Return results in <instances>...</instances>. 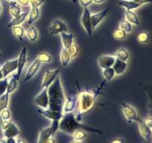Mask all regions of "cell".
Listing matches in <instances>:
<instances>
[{
	"label": "cell",
	"mask_w": 152,
	"mask_h": 143,
	"mask_svg": "<svg viewBox=\"0 0 152 143\" xmlns=\"http://www.w3.org/2000/svg\"><path fill=\"white\" fill-rule=\"evenodd\" d=\"M17 1L21 6H28L30 3V0H17Z\"/></svg>",
	"instance_id": "f6af8a7d"
},
{
	"label": "cell",
	"mask_w": 152,
	"mask_h": 143,
	"mask_svg": "<svg viewBox=\"0 0 152 143\" xmlns=\"http://www.w3.org/2000/svg\"><path fill=\"white\" fill-rule=\"evenodd\" d=\"M17 86H18V80H16V78L15 77H12V78L8 81V83H7L6 92L8 94H11L12 92H13L15 90H16Z\"/></svg>",
	"instance_id": "d6a6232c"
},
{
	"label": "cell",
	"mask_w": 152,
	"mask_h": 143,
	"mask_svg": "<svg viewBox=\"0 0 152 143\" xmlns=\"http://www.w3.org/2000/svg\"><path fill=\"white\" fill-rule=\"evenodd\" d=\"M16 143H27V142L25 139H23L18 138L17 139H16Z\"/></svg>",
	"instance_id": "f907efd6"
},
{
	"label": "cell",
	"mask_w": 152,
	"mask_h": 143,
	"mask_svg": "<svg viewBox=\"0 0 152 143\" xmlns=\"http://www.w3.org/2000/svg\"><path fill=\"white\" fill-rule=\"evenodd\" d=\"M76 103H77V98L68 96L63 105L62 113L66 114V113H73L76 107Z\"/></svg>",
	"instance_id": "ac0fdd59"
},
{
	"label": "cell",
	"mask_w": 152,
	"mask_h": 143,
	"mask_svg": "<svg viewBox=\"0 0 152 143\" xmlns=\"http://www.w3.org/2000/svg\"><path fill=\"white\" fill-rule=\"evenodd\" d=\"M137 2L139 3V4H141V5H142V4H144L152 2V0H137Z\"/></svg>",
	"instance_id": "bcb514c9"
},
{
	"label": "cell",
	"mask_w": 152,
	"mask_h": 143,
	"mask_svg": "<svg viewBox=\"0 0 152 143\" xmlns=\"http://www.w3.org/2000/svg\"><path fill=\"white\" fill-rule=\"evenodd\" d=\"M71 59V56H70V54L69 52H68V49L63 48V49L61 50L60 52V61L62 65L63 66H67L68 64L69 63Z\"/></svg>",
	"instance_id": "484cf974"
},
{
	"label": "cell",
	"mask_w": 152,
	"mask_h": 143,
	"mask_svg": "<svg viewBox=\"0 0 152 143\" xmlns=\"http://www.w3.org/2000/svg\"><path fill=\"white\" fill-rule=\"evenodd\" d=\"M68 52L70 54V56H71V58H74L77 56L79 52V48L78 46H77L76 44H74L73 43L71 46L68 49Z\"/></svg>",
	"instance_id": "74e56055"
},
{
	"label": "cell",
	"mask_w": 152,
	"mask_h": 143,
	"mask_svg": "<svg viewBox=\"0 0 152 143\" xmlns=\"http://www.w3.org/2000/svg\"><path fill=\"white\" fill-rule=\"evenodd\" d=\"M121 107L123 115L127 119L128 122H129V123L134 122H137L140 120V118L134 107L123 102L121 103Z\"/></svg>",
	"instance_id": "5b68a950"
},
{
	"label": "cell",
	"mask_w": 152,
	"mask_h": 143,
	"mask_svg": "<svg viewBox=\"0 0 152 143\" xmlns=\"http://www.w3.org/2000/svg\"><path fill=\"white\" fill-rule=\"evenodd\" d=\"M8 1H17V0H7Z\"/></svg>",
	"instance_id": "94428289"
},
{
	"label": "cell",
	"mask_w": 152,
	"mask_h": 143,
	"mask_svg": "<svg viewBox=\"0 0 152 143\" xmlns=\"http://www.w3.org/2000/svg\"><path fill=\"white\" fill-rule=\"evenodd\" d=\"M10 14L13 18L16 17L22 13V7L17 1H10Z\"/></svg>",
	"instance_id": "603a6c76"
},
{
	"label": "cell",
	"mask_w": 152,
	"mask_h": 143,
	"mask_svg": "<svg viewBox=\"0 0 152 143\" xmlns=\"http://www.w3.org/2000/svg\"><path fill=\"white\" fill-rule=\"evenodd\" d=\"M45 143H56V139H55L53 137H50V138L45 142Z\"/></svg>",
	"instance_id": "681fc988"
},
{
	"label": "cell",
	"mask_w": 152,
	"mask_h": 143,
	"mask_svg": "<svg viewBox=\"0 0 152 143\" xmlns=\"http://www.w3.org/2000/svg\"><path fill=\"white\" fill-rule=\"evenodd\" d=\"M3 136L5 139L7 138H15V137L18 136L20 133V130H19V128L17 127V125L15 123H13V122H10V125L8 126V128L6 130L2 131Z\"/></svg>",
	"instance_id": "9a60e30c"
},
{
	"label": "cell",
	"mask_w": 152,
	"mask_h": 143,
	"mask_svg": "<svg viewBox=\"0 0 152 143\" xmlns=\"http://www.w3.org/2000/svg\"><path fill=\"white\" fill-rule=\"evenodd\" d=\"M12 32L14 37L19 41L23 40L24 34H25V29L20 25H16L12 27Z\"/></svg>",
	"instance_id": "4316f807"
},
{
	"label": "cell",
	"mask_w": 152,
	"mask_h": 143,
	"mask_svg": "<svg viewBox=\"0 0 152 143\" xmlns=\"http://www.w3.org/2000/svg\"><path fill=\"white\" fill-rule=\"evenodd\" d=\"M144 122H145V124L148 127V128H152V116L146 118V119L144 120Z\"/></svg>",
	"instance_id": "ee69618b"
},
{
	"label": "cell",
	"mask_w": 152,
	"mask_h": 143,
	"mask_svg": "<svg viewBox=\"0 0 152 143\" xmlns=\"http://www.w3.org/2000/svg\"><path fill=\"white\" fill-rule=\"evenodd\" d=\"M71 1H72V2H74V3H75V2H77V0H71Z\"/></svg>",
	"instance_id": "680465c9"
},
{
	"label": "cell",
	"mask_w": 152,
	"mask_h": 143,
	"mask_svg": "<svg viewBox=\"0 0 152 143\" xmlns=\"http://www.w3.org/2000/svg\"><path fill=\"white\" fill-rule=\"evenodd\" d=\"M126 34L127 33L126 31H124L123 30L120 29V28H118L117 30H116L114 32V37L117 40H124L126 37Z\"/></svg>",
	"instance_id": "8d00e7d4"
},
{
	"label": "cell",
	"mask_w": 152,
	"mask_h": 143,
	"mask_svg": "<svg viewBox=\"0 0 152 143\" xmlns=\"http://www.w3.org/2000/svg\"><path fill=\"white\" fill-rule=\"evenodd\" d=\"M104 1H105V0H93V2L95 4H101Z\"/></svg>",
	"instance_id": "816d5d0a"
},
{
	"label": "cell",
	"mask_w": 152,
	"mask_h": 143,
	"mask_svg": "<svg viewBox=\"0 0 152 143\" xmlns=\"http://www.w3.org/2000/svg\"><path fill=\"white\" fill-rule=\"evenodd\" d=\"M41 63H49L51 62L52 60V57L51 55H49L48 53H45V52H43V53L39 54L38 55V57L37 58Z\"/></svg>",
	"instance_id": "e575fe53"
},
{
	"label": "cell",
	"mask_w": 152,
	"mask_h": 143,
	"mask_svg": "<svg viewBox=\"0 0 152 143\" xmlns=\"http://www.w3.org/2000/svg\"><path fill=\"white\" fill-rule=\"evenodd\" d=\"M48 31L51 35H56L62 32H68V26L66 23L61 19H55L51 22L48 27Z\"/></svg>",
	"instance_id": "8992f818"
},
{
	"label": "cell",
	"mask_w": 152,
	"mask_h": 143,
	"mask_svg": "<svg viewBox=\"0 0 152 143\" xmlns=\"http://www.w3.org/2000/svg\"><path fill=\"white\" fill-rule=\"evenodd\" d=\"M117 4L121 7H124L126 10H135L141 6V4H140L139 3L134 1H130V0H120Z\"/></svg>",
	"instance_id": "7402d4cb"
},
{
	"label": "cell",
	"mask_w": 152,
	"mask_h": 143,
	"mask_svg": "<svg viewBox=\"0 0 152 143\" xmlns=\"http://www.w3.org/2000/svg\"><path fill=\"white\" fill-rule=\"evenodd\" d=\"M6 143H16V139L15 138H7Z\"/></svg>",
	"instance_id": "7dc6e473"
},
{
	"label": "cell",
	"mask_w": 152,
	"mask_h": 143,
	"mask_svg": "<svg viewBox=\"0 0 152 143\" xmlns=\"http://www.w3.org/2000/svg\"><path fill=\"white\" fill-rule=\"evenodd\" d=\"M25 34L28 39L31 42H35L38 38V31L34 26H30L26 30Z\"/></svg>",
	"instance_id": "d4e9b609"
},
{
	"label": "cell",
	"mask_w": 152,
	"mask_h": 143,
	"mask_svg": "<svg viewBox=\"0 0 152 143\" xmlns=\"http://www.w3.org/2000/svg\"><path fill=\"white\" fill-rule=\"evenodd\" d=\"M116 57L126 62L129 57V53L125 48H120L116 53Z\"/></svg>",
	"instance_id": "f1b7e54d"
},
{
	"label": "cell",
	"mask_w": 152,
	"mask_h": 143,
	"mask_svg": "<svg viewBox=\"0 0 152 143\" xmlns=\"http://www.w3.org/2000/svg\"><path fill=\"white\" fill-rule=\"evenodd\" d=\"M0 143H6V139L4 138L0 139Z\"/></svg>",
	"instance_id": "9f6ffc18"
},
{
	"label": "cell",
	"mask_w": 152,
	"mask_h": 143,
	"mask_svg": "<svg viewBox=\"0 0 152 143\" xmlns=\"http://www.w3.org/2000/svg\"><path fill=\"white\" fill-rule=\"evenodd\" d=\"M130 1H136V2H137V0H130Z\"/></svg>",
	"instance_id": "6125c7cd"
},
{
	"label": "cell",
	"mask_w": 152,
	"mask_h": 143,
	"mask_svg": "<svg viewBox=\"0 0 152 143\" xmlns=\"http://www.w3.org/2000/svg\"><path fill=\"white\" fill-rule=\"evenodd\" d=\"M120 29L123 30L124 31H126V33H130L132 30V25L130 22H128L126 19H122L120 22Z\"/></svg>",
	"instance_id": "836d02e7"
},
{
	"label": "cell",
	"mask_w": 152,
	"mask_h": 143,
	"mask_svg": "<svg viewBox=\"0 0 152 143\" xmlns=\"http://www.w3.org/2000/svg\"><path fill=\"white\" fill-rule=\"evenodd\" d=\"M39 16V7H31V11L29 12V14H28V24L31 25V24L34 23L38 19Z\"/></svg>",
	"instance_id": "83f0119b"
},
{
	"label": "cell",
	"mask_w": 152,
	"mask_h": 143,
	"mask_svg": "<svg viewBox=\"0 0 152 143\" xmlns=\"http://www.w3.org/2000/svg\"><path fill=\"white\" fill-rule=\"evenodd\" d=\"M34 104L42 109H48L49 99L48 88H43L42 90L34 98Z\"/></svg>",
	"instance_id": "52a82bcc"
},
{
	"label": "cell",
	"mask_w": 152,
	"mask_h": 143,
	"mask_svg": "<svg viewBox=\"0 0 152 143\" xmlns=\"http://www.w3.org/2000/svg\"><path fill=\"white\" fill-rule=\"evenodd\" d=\"M91 13L88 8L85 7L81 16V23L88 36H91L93 34L91 21Z\"/></svg>",
	"instance_id": "ba28073f"
},
{
	"label": "cell",
	"mask_w": 152,
	"mask_h": 143,
	"mask_svg": "<svg viewBox=\"0 0 152 143\" xmlns=\"http://www.w3.org/2000/svg\"><path fill=\"white\" fill-rule=\"evenodd\" d=\"M18 67V59L7 60L1 66V72H2L3 77H7L10 73L13 72L17 69Z\"/></svg>",
	"instance_id": "7c38bea8"
},
{
	"label": "cell",
	"mask_w": 152,
	"mask_h": 143,
	"mask_svg": "<svg viewBox=\"0 0 152 143\" xmlns=\"http://www.w3.org/2000/svg\"><path fill=\"white\" fill-rule=\"evenodd\" d=\"M127 66H128L127 62H125V61H123L121 60L116 57L115 62H114L112 68L114 69V72H115V74L120 75V74H123V73L126 72V69H127Z\"/></svg>",
	"instance_id": "d6986e66"
},
{
	"label": "cell",
	"mask_w": 152,
	"mask_h": 143,
	"mask_svg": "<svg viewBox=\"0 0 152 143\" xmlns=\"http://www.w3.org/2000/svg\"><path fill=\"white\" fill-rule=\"evenodd\" d=\"M41 63H42L38 59H36L31 64L29 68L28 69V71H27L26 74H25V77H24V81H28V80H31L34 77V76L37 74L39 69L40 68Z\"/></svg>",
	"instance_id": "5bb4252c"
},
{
	"label": "cell",
	"mask_w": 152,
	"mask_h": 143,
	"mask_svg": "<svg viewBox=\"0 0 152 143\" xmlns=\"http://www.w3.org/2000/svg\"><path fill=\"white\" fill-rule=\"evenodd\" d=\"M44 2L45 0H30L29 4L31 7H39Z\"/></svg>",
	"instance_id": "60d3db41"
},
{
	"label": "cell",
	"mask_w": 152,
	"mask_h": 143,
	"mask_svg": "<svg viewBox=\"0 0 152 143\" xmlns=\"http://www.w3.org/2000/svg\"><path fill=\"white\" fill-rule=\"evenodd\" d=\"M38 113L40 115L44 116L46 119H49V120L52 121H59L63 116V113L62 112H57V111H53L49 109H38L37 110Z\"/></svg>",
	"instance_id": "8fae6325"
},
{
	"label": "cell",
	"mask_w": 152,
	"mask_h": 143,
	"mask_svg": "<svg viewBox=\"0 0 152 143\" xmlns=\"http://www.w3.org/2000/svg\"><path fill=\"white\" fill-rule=\"evenodd\" d=\"M1 3H0V16H1Z\"/></svg>",
	"instance_id": "6f0895ef"
},
{
	"label": "cell",
	"mask_w": 152,
	"mask_h": 143,
	"mask_svg": "<svg viewBox=\"0 0 152 143\" xmlns=\"http://www.w3.org/2000/svg\"><path fill=\"white\" fill-rule=\"evenodd\" d=\"M79 2H80V5L85 8V7H88L91 4H92L93 0H79Z\"/></svg>",
	"instance_id": "b9f144b4"
},
{
	"label": "cell",
	"mask_w": 152,
	"mask_h": 143,
	"mask_svg": "<svg viewBox=\"0 0 152 143\" xmlns=\"http://www.w3.org/2000/svg\"><path fill=\"white\" fill-rule=\"evenodd\" d=\"M3 119H2V118L1 117V116H0V131H1V124H2V122H3Z\"/></svg>",
	"instance_id": "f5cc1de1"
},
{
	"label": "cell",
	"mask_w": 152,
	"mask_h": 143,
	"mask_svg": "<svg viewBox=\"0 0 152 143\" xmlns=\"http://www.w3.org/2000/svg\"><path fill=\"white\" fill-rule=\"evenodd\" d=\"M149 109H150V110H151V113H152V106H149Z\"/></svg>",
	"instance_id": "91938a15"
},
{
	"label": "cell",
	"mask_w": 152,
	"mask_h": 143,
	"mask_svg": "<svg viewBox=\"0 0 152 143\" xmlns=\"http://www.w3.org/2000/svg\"><path fill=\"white\" fill-rule=\"evenodd\" d=\"M151 133H152V128H151Z\"/></svg>",
	"instance_id": "be15d7a7"
},
{
	"label": "cell",
	"mask_w": 152,
	"mask_h": 143,
	"mask_svg": "<svg viewBox=\"0 0 152 143\" xmlns=\"http://www.w3.org/2000/svg\"><path fill=\"white\" fill-rule=\"evenodd\" d=\"M125 140L122 138H119L117 139H114L111 142V143H124Z\"/></svg>",
	"instance_id": "c3c4849f"
},
{
	"label": "cell",
	"mask_w": 152,
	"mask_h": 143,
	"mask_svg": "<svg viewBox=\"0 0 152 143\" xmlns=\"http://www.w3.org/2000/svg\"><path fill=\"white\" fill-rule=\"evenodd\" d=\"M7 83H8V78L7 77H4V78L0 80V97L6 92Z\"/></svg>",
	"instance_id": "d590c367"
},
{
	"label": "cell",
	"mask_w": 152,
	"mask_h": 143,
	"mask_svg": "<svg viewBox=\"0 0 152 143\" xmlns=\"http://www.w3.org/2000/svg\"><path fill=\"white\" fill-rule=\"evenodd\" d=\"M116 57L112 55H102L98 59V65L101 69L109 68L112 67L115 62Z\"/></svg>",
	"instance_id": "4fadbf2b"
},
{
	"label": "cell",
	"mask_w": 152,
	"mask_h": 143,
	"mask_svg": "<svg viewBox=\"0 0 152 143\" xmlns=\"http://www.w3.org/2000/svg\"><path fill=\"white\" fill-rule=\"evenodd\" d=\"M0 116L3 120H9L10 119V111L7 108L4 109L0 113Z\"/></svg>",
	"instance_id": "ab89813d"
},
{
	"label": "cell",
	"mask_w": 152,
	"mask_h": 143,
	"mask_svg": "<svg viewBox=\"0 0 152 143\" xmlns=\"http://www.w3.org/2000/svg\"><path fill=\"white\" fill-rule=\"evenodd\" d=\"M102 75L105 77V80L111 81L114 78V75H115V72H114V69L112 67L104 69H102Z\"/></svg>",
	"instance_id": "1f68e13d"
},
{
	"label": "cell",
	"mask_w": 152,
	"mask_h": 143,
	"mask_svg": "<svg viewBox=\"0 0 152 143\" xmlns=\"http://www.w3.org/2000/svg\"><path fill=\"white\" fill-rule=\"evenodd\" d=\"M70 143H83L82 141H77V140H73L72 142H71Z\"/></svg>",
	"instance_id": "db71d44e"
},
{
	"label": "cell",
	"mask_w": 152,
	"mask_h": 143,
	"mask_svg": "<svg viewBox=\"0 0 152 143\" xmlns=\"http://www.w3.org/2000/svg\"><path fill=\"white\" fill-rule=\"evenodd\" d=\"M78 129H83L88 132L96 133L98 134H102V132L99 129L91 128L84 125L76 119L75 115L73 113L63 114L62 119L59 122V130L65 133L72 135L73 133Z\"/></svg>",
	"instance_id": "7a4b0ae2"
},
{
	"label": "cell",
	"mask_w": 152,
	"mask_h": 143,
	"mask_svg": "<svg viewBox=\"0 0 152 143\" xmlns=\"http://www.w3.org/2000/svg\"><path fill=\"white\" fill-rule=\"evenodd\" d=\"M9 98H10V94L5 93L0 97V113L4 109L7 108L9 104Z\"/></svg>",
	"instance_id": "4dcf8cb0"
},
{
	"label": "cell",
	"mask_w": 152,
	"mask_h": 143,
	"mask_svg": "<svg viewBox=\"0 0 152 143\" xmlns=\"http://www.w3.org/2000/svg\"><path fill=\"white\" fill-rule=\"evenodd\" d=\"M28 14H29V12L28 11L21 13L19 16H17L15 18H13V19L7 24V28H12L13 26L19 25L26 19V18H28Z\"/></svg>",
	"instance_id": "ffe728a7"
},
{
	"label": "cell",
	"mask_w": 152,
	"mask_h": 143,
	"mask_svg": "<svg viewBox=\"0 0 152 143\" xmlns=\"http://www.w3.org/2000/svg\"><path fill=\"white\" fill-rule=\"evenodd\" d=\"M27 62V49L26 47H23L21 49L19 52V57H18V67H17V72L16 74V80H19L20 79L21 74L22 72L24 67H25V63Z\"/></svg>",
	"instance_id": "30bf717a"
},
{
	"label": "cell",
	"mask_w": 152,
	"mask_h": 143,
	"mask_svg": "<svg viewBox=\"0 0 152 143\" xmlns=\"http://www.w3.org/2000/svg\"><path fill=\"white\" fill-rule=\"evenodd\" d=\"M138 123V128H139V131L140 135L145 139V140L148 141L151 139V128H148L144 122V120L140 119V120L137 122Z\"/></svg>",
	"instance_id": "2e32d148"
},
{
	"label": "cell",
	"mask_w": 152,
	"mask_h": 143,
	"mask_svg": "<svg viewBox=\"0 0 152 143\" xmlns=\"http://www.w3.org/2000/svg\"><path fill=\"white\" fill-rule=\"evenodd\" d=\"M97 92H88V91H81L77 95V101H78V109L75 118L78 122H81L83 115L93 109L96 104V98Z\"/></svg>",
	"instance_id": "3957f363"
},
{
	"label": "cell",
	"mask_w": 152,
	"mask_h": 143,
	"mask_svg": "<svg viewBox=\"0 0 152 143\" xmlns=\"http://www.w3.org/2000/svg\"><path fill=\"white\" fill-rule=\"evenodd\" d=\"M72 137L74 140H77V141H83L87 136V133H86V130L83 129H78L76 131H74L72 133Z\"/></svg>",
	"instance_id": "f546056e"
},
{
	"label": "cell",
	"mask_w": 152,
	"mask_h": 143,
	"mask_svg": "<svg viewBox=\"0 0 152 143\" xmlns=\"http://www.w3.org/2000/svg\"><path fill=\"white\" fill-rule=\"evenodd\" d=\"M60 70L59 69H56L54 70H47L43 77L42 82V89L43 88H48L56 78L59 74Z\"/></svg>",
	"instance_id": "9c48e42d"
},
{
	"label": "cell",
	"mask_w": 152,
	"mask_h": 143,
	"mask_svg": "<svg viewBox=\"0 0 152 143\" xmlns=\"http://www.w3.org/2000/svg\"><path fill=\"white\" fill-rule=\"evenodd\" d=\"M60 36H61V40H62L63 48L68 49V48L73 44L74 34H73L72 33L62 32L60 34Z\"/></svg>",
	"instance_id": "44dd1931"
},
{
	"label": "cell",
	"mask_w": 152,
	"mask_h": 143,
	"mask_svg": "<svg viewBox=\"0 0 152 143\" xmlns=\"http://www.w3.org/2000/svg\"><path fill=\"white\" fill-rule=\"evenodd\" d=\"M149 40V36L147 33L145 32H142L138 35L137 37V40L140 43H142V44H145Z\"/></svg>",
	"instance_id": "f35d334b"
},
{
	"label": "cell",
	"mask_w": 152,
	"mask_h": 143,
	"mask_svg": "<svg viewBox=\"0 0 152 143\" xmlns=\"http://www.w3.org/2000/svg\"><path fill=\"white\" fill-rule=\"evenodd\" d=\"M108 12V8L105 9L102 11L99 12V13H94L91 15V21L92 29H94L99 23L102 21V19L105 17Z\"/></svg>",
	"instance_id": "e0dca14e"
},
{
	"label": "cell",
	"mask_w": 152,
	"mask_h": 143,
	"mask_svg": "<svg viewBox=\"0 0 152 143\" xmlns=\"http://www.w3.org/2000/svg\"><path fill=\"white\" fill-rule=\"evenodd\" d=\"M59 121H53L51 125L42 130L39 134L37 143H45L50 137L54 136L56 131L59 130Z\"/></svg>",
	"instance_id": "277c9868"
},
{
	"label": "cell",
	"mask_w": 152,
	"mask_h": 143,
	"mask_svg": "<svg viewBox=\"0 0 152 143\" xmlns=\"http://www.w3.org/2000/svg\"><path fill=\"white\" fill-rule=\"evenodd\" d=\"M4 78V77H3V74H2V72H1V66H0V80L1 79Z\"/></svg>",
	"instance_id": "11a10c76"
},
{
	"label": "cell",
	"mask_w": 152,
	"mask_h": 143,
	"mask_svg": "<svg viewBox=\"0 0 152 143\" xmlns=\"http://www.w3.org/2000/svg\"><path fill=\"white\" fill-rule=\"evenodd\" d=\"M48 95L49 99V110L62 113V108L65 102V97L59 75L48 87Z\"/></svg>",
	"instance_id": "6da1fadb"
},
{
	"label": "cell",
	"mask_w": 152,
	"mask_h": 143,
	"mask_svg": "<svg viewBox=\"0 0 152 143\" xmlns=\"http://www.w3.org/2000/svg\"><path fill=\"white\" fill-rule=\"evenodd\" d=\"M125 16H126V20L129 22H130L132 25H140L139 18H138V16H137V14L133 11V10H126V12H125Z\"/></svg>",
	"instance_id": "cb8c5ba5"
},
{
	"label": "cell",
	"mask_w": 152,
	"mask_h": 143,
	"mask_svg": "<svg viewBox=\"0 0 152 143\" xmlns=\"http://www.w3.org/2000/svg\"><path fill=\"white\" fill-rule=\"evenodd\" d=\"M10 122L9 120H4V121H3L2 124H1V132H2L3 130H6L7 128H8V126L10 125Z\"/></svg>",
	"instance_id": "7bdbcfd3"
}]
</instances>
